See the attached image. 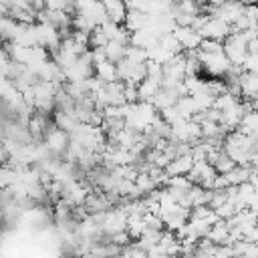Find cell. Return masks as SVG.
<instances>
[{"instance_id":"2","label":"cell","mask_w":258,"mask_h":258,"mask_svg":"<svg viewBox=\"0 0 258 258\" xmlns=\"http://www.w3.org/2000/svg\"><path fill=\"white\" fill-rule=\"evenodd\" d=\"M99 220H101V230L105 234V238H113L121 232H127V220L129 216L117 206L115 210H109L105 214H99Z\"/></svg>"},{"instance_id":"5","label":"cell","mask_w":258,"mask_h":258,"mask_svg":"<svg viewBox=\"0 0 258 258\" xmlns=\"http://www.w3.org/2000/svg\"><path fill=\"white\" fill-rule=\"evenodd\" d=\"M200 34H202V38H204V40H218V42H226V38L232 34V26H230V24H226V22H222L220 18H212V16H210L208 24L200 30Z\"/></svg>"},{"instance_id":"4","label":"cell","mask_w":258,"mask_h":258,"mask_svg":"<svg viewBox=\"0 0 258 258\" xmlns=\"http://www.w3.org/2000/svg\"><path fill=\"white\" fill-rule=\"evenodd\" d=\"M173 36L179 40L183 52H196V50H200V46L204 42L202 34L198 30H194L191 26H175Z\"/></svg>"},{"instance_id":"20","label":"cell","mask_w":258,"mask_h":258,"mask_svg":"<svg viewBox=\"0 0 258 258\" xmlns=\"http://www.w3.org/2000/svg\"><path fill=\"white\" fill-rule=\"evenodd\" d=\"M234 258H238V256H234Z\"/></svg>"},{"instance_id":"10","label":"cell","mask_w":258,"mask_h":258,"mask_svg":"<svg viewBox=\"0 0 258 258\" xmlns=\"http://www.w3.org/2000/svg\"><path fill=\"white\" fill-rule=\"evenodd\" d=\"M161 91V83L145 79L143 83L137 85V93H139V103H151L155 99V95Z\"/></svg>"},{"instance_id":"17","label":"cell","mask_w":258,"mask_h":258,"mask_svg":"<svg viewBox=\"0 0 258 258\" xmlns=\"http://www.w3.org/2000/svg\"><path fill=\"white\" fill-rule=\"evenodd\" d=\"M107 44H109V38L105 36V32L101 30V26L95 28V30L89 34V46H91V48H105Z\"/></svg>"},{"instance_id":"9","label":"cell","mask_w":258,"mask_h":258,"mask_svg":"<svg viewBox=\"0 0 258 258\" xmlns=\"http://www.w3.org/2000/svg\"><path fill=\"white\" fill-rule=\"evenodd\" d=\"M95 77L99 81H103L105 85H111V83H117L119 81V71H117V64L111 62V60H105L101 64L95 67Z\"/></svg>"},{"instance_id":"3","label":"cell","mask_w":258,"mask_h":258,"mask_svg":"<svg viewBox=\"0 0 258 258\" xmlns=\"http://www.w3.org/2000/svg\"><path fill=\"white\" fill-rule=\"evenodd\" d=\"M187 177L191 179V183L202 185L204 189H212L214 187V181L218 177V171H216V167L210 161H196L194 163V169L189 171Z\"/></svg>"},{"instance_id":"15","label":"cell","mask_w":258,"mask_h":258,"mask_svg":"<svg viewBox=\"0 0 258 258\" xmlns=\"http://www.w3.org/2000/svg\"><path fill=\"white\" fill-rule=\"evenodd\" d=\"M125 60H129L131 64H145L149 60V56H147V50L145 48H139V46L129 44L127 46V52H125Z\"/></svg>"},{"instance_id":"8","label":"cell","mask_w":258,"mask_h":258,"mask_svg":"<svg viewBox=\"0 0 258 258\" xmlns=\"http://www.w3.org/2000/svg\"><path fill=\"white\" fill-rule=\"evenodd\" d=\"M240 89H242V101H256L258 99V75L244 73L240 77Z\"/></svg>"},{"instance_id":"11","label":"cell","mask_w":258,"mask_h":258,"mask_svg":"<svg viewBox=\"0 0 258 258\" xmlns=\"http://www.w3.org/2000/svg\"><path fill=\"white\" fill-rule=\"evenodd\" d=\"M236 131H240L242 135H248V137H256L258 139V111H250L242 119V123H240V127Z\"/></svg>"},{"instance_id":"19","label":"cell","mask_w":258,"mask_h":258,"mask_svg":"<svg viewBox=\"0 0 258 258\" xmlns=\"http://www.w3.org/2000/svg\"><path fill=\"white\" fill-rule=\"evenodd\" d=\"M200 52H206V54H220V52H224V42H218V40H204L202 46H200Z\"/></svg>"},{"instance_id":"18","label":"cell","mask_w":258,"mask_h":258,"mask_svg":"<svg viewBox=\"0 0 258 258\" xmlns=\"http://www.w3.org/2000/svg\"><path fill=\"white\" fill-rule=\"evenodd\" d=\"M244 18H246L250 28H258V4H246Z\"/></svg>"},{"instance_id":"14","label":"cell","mask_w":258,"mask_h":258,"mask_svg":"<svg viewBox=\"0 0 258 258\" xmlns=\"http://www.w3.org/2000/svg\"><path fill=\"white\" fill-rule=\"evenodd\" d=\"M212 165L216 167V171H218V175H226V173H230L234 167H236V163H234V159L228 155V153H220L214 161H212Z\"/></svg>"},{"instance_id":"7","label":"cell","mask_w":258,"mask_h":258,"mask_svg":"<svg viewBox=\"0 0 258 258\" xmlns=\"http://www.w3.org/2000/svg\"><path fill=\"white\" fill-rule=\"evenodd\" d=\"M103 6H105V12H107V18H109L111 22H115V24H125L127 14H129L125 2H119V0H107V2H103Z\"/></svg>"},{"instance_id":"13","label":"cell","mask_w":258,"mask_h":258,"mask_svg":"<svg viewBox=\"0 0 258 258\" xmlns=\"http://www.w3.org/2000/svg\"><path fill=\"white\" fill-rule=\"evenodd\" d=\"M145 232V216H129L127 220V234L133 240H139Z\"/></svg>"},{"instance_id":"1","label":"cell","mask_w":258,"mask_h":258,"mask_svg":"<svg viewBox=\"0 0 258 258\" xmlns=\"http://www.w3.org/2000/svg\"><path fill=\"white\" fill-rule=\"evenodd\" d=\"M224 54L234 67H244L250 50H248V40L240 32H232L226 42H224Z\"/></svg>"},{"instance_id":"6","label":"cell","mask_w":258,"mask_h":258,"mask_svg":"<svg viewBox=\"0 0 258 258\" xmlns=\"http://www.w3.org/2000/svg\"><path fill=\"white\" fill-rule=\"evenodd\" d=\"M194 157H191V153L189 155H179V157H175L167 167H165V173L169 175V177H179V175H189V171L194 169Z\"/></svg>"},{"instance_id":"16","label":"cell","mask_w":258,"mask_h":258,"mask_svg":"<svg viewBox=\"0 0 258 258\" xmlns=\"http://www.w3.org/2000/svg\"><path fill=\"white\" fill-rule=\"evenodd\" d=\"M135 185H137V189H139L143 196H149L151 191H155V189H157V183L151 179V175H149V173H139V175H137V179H135Z\"/></svg>"},{"instance_id":"12","label":"cell","mask_w":258,"mask_h":258,"mask_svg":"<svg viewBox=\"0 0 258 258\" xmlns=\"http://www.w3.org/2000/svg\"><path fill=\"white\" fill-rule=\"evenodd\" d=\"M125 52H127V44L123 42H117V40H109V44L105 46V54H107V60L119 64L123 58H125Z\"/></svg>"}]
</instances>
